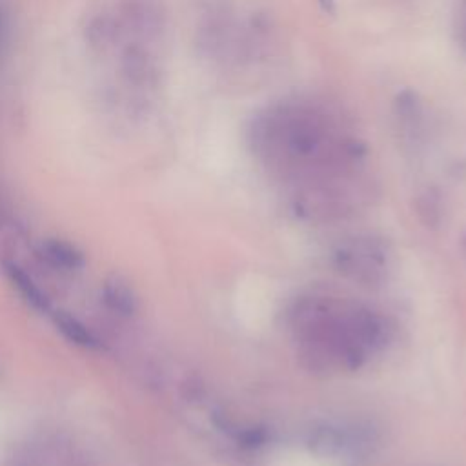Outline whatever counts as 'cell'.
<instances>
[{"label": "cell", "mask_w": 466, "mask_h": 466, "mask_svg": "<svg viewBox=\"0 0 466 466\" xmlns=\"http://www.w3.org/2000/svg\"><path fill=\"white\" fill-rule=\"evenodd\" d=\"M2 269L7 277V280L13 284V288L20 293V297L36 311L40 313H47L51 311V302L47 299V295L40 289V286L33 280V277L20 268L16 262L11 260H4L2 262Z\"/></svg>", "instance_id": "3"}, {"label": "cell", "mask_w": 466, "mask_h": 466, "mask_svg": "<svg viewBox=\"0 0 466 466\" xmlns=\"http://www.w3.org/2000/svg\"><path fill=\"white\" fill-rule=\"evenodd\" d=\"M455 29L461 46L466 49V0H459V9L455 15Z\"/></svg>", "instance_id": "8"}, {"label": "cell", "mask_w": 466, "mask_h": 466, "mask_svg": "<svg viewBox=\"0 0 466 466\" xmlns=\"http://www.w3.org/2000/svg\"><path fill=\"white\" fill-rule=\"evenodd\" d=\"M40 255L55 268L66 271H80L86 266L84 253L75 244L62 238H46L40 244Z\"/></svg>", "instance_id": "6"}, {"label": "cell", "mask_w": 466, "mask_h": 466, "mask_svg": "<svg viewBox=\"0 0 466 466\" xmlns=\"http://www.w3.org/2000/svg\"><path fill=\"white\" fill-rule=\"evenodd\" d=\"M419 213L428 224H437L441 218V198L433 189H426L419 195Z\"/></svg>", "instance_id": "7"}, {"label": "cell", "mask_w": 466, "mask_h": 466, "mask_svg": "<svg viewBox=\"0 0 466 466\" xmlns=\"http://www.w3.org/2000/svg\"><path fill=\"white\" fill-rule=\"evenodd\" d=\"M320 4V7L326 11V13H333L335 11V0H317Z\"/></svg>", "instance_id": "9"}, {"label": "cell", "mask_w": 466, "mask_h": 466, "mask_svg": "<svg viewBox=\"0 0 466 466\" xmlns=\"http://www.w3.org/2000/svg\"><path fill=\"white\" fill-rule=\"evenodd\" d=\"M53 324L67 342H71L78 348L93 350V351H100L104 348L102 340L80 319L73 317L67 311H55Z\"/></svg>", "instance_id": "5"}, {"label": "cell", "mask_w": 466, "mask_h": 466, "mask_svg": "<svg viewBox=\"0 0 466 466\" xmlns=\"http://www.w3.org/2000/svg\"><path fill=\"white\" fill-rule=\"evenodd\" d=\"M253 151L273 169L329 182L355 169L364 144L350 118L328 100L295 96L258 109L248 126Z\"/></svg>", "instance_id": "1"}, {"label": "cell", "mask_w": 466, "mask_h": 466, "mask_svg": "<svg viewBox=\"0 0 466 466\" xmlns=\"http://www.w3.org/2000/svg\"><path fill=\"white\" fill-rule=\"evenodd\" d=\"M393 115L402 138L415 146L422 144L428 137V113L417 93L406 89L397 95Z\"/></svg>", "instance_id": "2"}, {"label": "cell", "mask_w": 466, "mask_h": 466, "mask_svg": "<svg viewBox=\"0 0 466 466\" xmlns=\"http://www.w3.org/2000/svg\"><path fill=\"white\" fill-rule=\"evenodd\" d=\"M102 302L120 317H133L138 309V299L133 288L120 277L109 275L100 288Z\"/></svg>", "instance_id": "4"}]
</instances>
